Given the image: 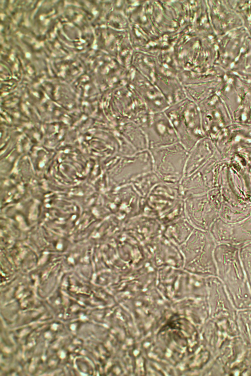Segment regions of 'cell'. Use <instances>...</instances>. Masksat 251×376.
I'll list each match as a JSON object with an SVG mask.
<instances>
[{
  "instance_id": "cell-1",
  "label": "cell",
  "mask_w": 251,
  "mask_h": 376,
  "mask_svg": "<svg viewBox=\"0 0 251 376\" xmlns=\"http://www.w3.org/2000/svg\"><path fill=\"white\" fill-rule=\"evenodd\" d=\"M215 62L224 71L251 81V36L243 26L217 38Z\"/></svg>"
},
{
  "instance_id": "cell-3",
  "label": "cell",
  "mask_w": 251,
  "mask_h": 376,
  "mask_svg": "<svg viewBox=\"0 0 251 376\" xmlns=\"http://www.w3.org/2000/svg\"><path fill=\"white\" fill-rule=\"evenodd\" d=\"M242 20L243 27L251 36V1H229Z\"/></svg>"
},
{
  "instance_id": "cell-2",
  "label": "cell",
  "mask_w": 251,
  "mask_h": 376,
  "mask_svg": "<svg viewBox=\"0 0 251 376\" xmlns=\"http://www.w3.org/2000/svg\"><path fill=\"white\" fill-rule=\"evenodd\" d=\"M210 5L211 25L218 37L243 26L241 19L229 1H212Z\"/></svg>"
}]
</instances>
